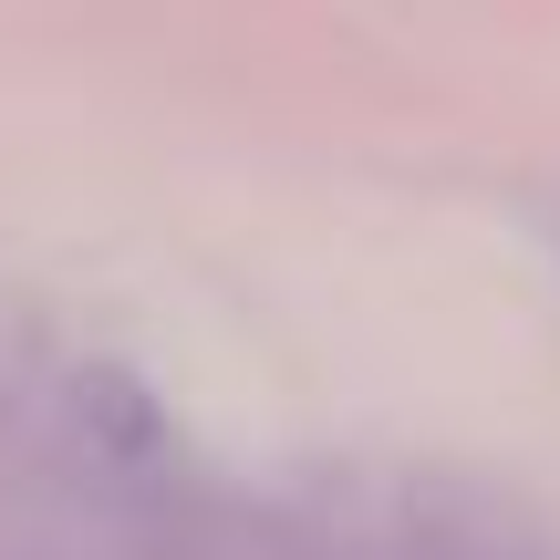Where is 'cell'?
<instances>
[{"instance_id":"cell-1","label":"cell","mask_w":560,"mask_h":560,"mask_svg":"<svg viewBox=\"0 0 560 560\" xmlns=\"http://www.w3.org/2000/svg\"><path fill=\"white\" fill-rule=\"evenodd\" d=\"M145 540H156V560H312L280 520H249V509H219V499H166Z\"/></svg>"}]
</instances>
